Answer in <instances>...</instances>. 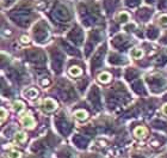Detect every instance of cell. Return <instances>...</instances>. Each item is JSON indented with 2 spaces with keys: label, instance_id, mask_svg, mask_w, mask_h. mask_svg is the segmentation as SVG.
I'll list each match as a JSON object with an SVG mask.
<instances>
[{
  "label": "cell",
  "instance_id": "6da1fadb",
  "mask_svg": "<svg viewBox=\"0 0 167 158\" xmlns=\"http://www.w3.org/2000/svg\"><path fill=\"white\" fill-rule=\"evenodd\" d=\"M20 122H22V125L24 127H27L29 129H32L36 126V121H35L34 116L31 114H29V113H25V114H23L20 116Z\"/></svg>",
  "mask_w": 167,
  "mask_h": 158
},
{
  "label": "cell",
  "instance_id": "7a4b0ae2",
  "mask_svg": "<svg viewBox=\"0 0 167 158\" xmlns=\"http://www.w3.org/2000/svg\"><path fill=\"white\" fill-rule=\"evenodd\" d=\"M134 135L137 139H144L148 135V129L146 128L144 126H139L134 129Z\"/></svg>",
  "mask_w": 167,
  "mask_h": 158
},
{
  "label": "cell",
  "instance_id": "3957f363",
  "mask_svg": "<svg viewBox=\"0 0 167 158\" xmlns=\"http://www.w3.org/2000/svg\"><path fill=\"white\" fill-rule=\"evenodd\" d=\"M44 109L47 112H54L55 109H57V103L53 98H47L44 100Z\"/></svg>",
  "mask_w": 167,
  "mask_h": 158
},
{
  "label": "cell",
  "instance_id": "277c9868",
  "mask_svg": "<svg viewBox=\"0 0 167 158\" xmlns=\"http://www.w3.org/2000/svg\"><path fill=\"white\" fill-rule=\"evenodd\" d=\"M98 80H99L100 83H103V84L110 83V80H111V74L108 73V72H103V73H100V74L98 75Z\"/></svg>",
  "mask_w": 167,
  "mask_h": 158
},
{
  "label": "cell",
  "instance_id": "5b68a950",
  "mask_svg": "<svg viewBox=\"0 0 167 158\" xmlns=\"http://www.w3.org/2000/svg\"><path fill=\"white\" fill-rule=\"evenodd\" d=\"M74 116H75L78 120L84 121V120H87V119H88V113H87L86 110H84V109H79V110L74 112Z\"/></svg>",
  "mask_w": 167,
  "mask_h": 158
},
{
  "label": "cell",
  "instance_id": "8992f818",
  "mask_svg": "<svg viewBox=\"0 0 167 158\" xmlns=\"http://www.w3.org/2000/svg\"><path fill=\"white\" fill-rule=\"evenodd\" d=\"M68 73H69L72 77H78V75H81V68L78 67V66H72L69 70H68Z\"/></svg>",
  "mask_w": 167,
  "mask_h": 158
},
{
  "label": "cell",
  "instance_id": "52a82bcc",
  "mask_svg": "<svg viewBox=\"0 0 167 158\" xmlns=\"http://www.w3.org/2000/svg\"><path fill=\"white\" fill-rule=\"evenodd\" d=\"M27 139H28V137H27V133H24V132H18V133L16 134V140H17L18 143L24 144L27 141Z\"/></svg>",
  "mask_w": 167,
  "mask_h": 158
},
{
  "label": "cell",
  "instance_id": "ba28073f",
  "mask_svg": "<svg viewBox=\"0 0 167 158\" xmlns=\"http://www.w3.org/2000/svg\"><path fill=\"white\" fill-rule=\"evenodd\" d=\"M24 95H27L30 100H34V98H36L37 97V95H38V91L36 90V89H29V90H27L25 92H24Z\"/></svg>",
  "mask_w": 167,
  "mask_h": 158
},
{
  "label": "cell",
  "instance_id": "9c48e42d",
  "mask_svg": "<svg viewBox=\"0 0 167 158\" xmlns=\"http://www.w3.org/2000/svg\"><path fill=\"white\" fill-rule=\"evenodd\" d=\"M130 55L134 57V59H141V57H143V50L142 49H134L131 53H130Z\"/></svg>",
  "mask_w": 167,
  "mask_h": 158
},
{
  "label": "cell",
  "instance_id": "30bf717a",
  "mask_svg": "<svg viewBox=\"0 0 167 158\" xmlns=\"http://www.w3.org/2000/svg\"><path fill=\"white\" fill-rule=\"evenodd\" d=\"M13 108L14 110H22V109H24V103L20 101H17L13 103Z\"/></svg>",
  "mask_w": 167,
  "mask_h": 158
},
{
  "label": "cell",
  "instance_id": "8fae6325",
  "mask_svg": "<svg viewBox=\"0 0 167 158\" xmlns=\"http://www.w3.org/2000/svg\"><path fill=\"white\" fill-rule=\"evenodd\" d=\"M23 153L19 152V151H11L9 153V158H22Z\"/></svg>",
  "mask_w": 167,
  "mask_h": 158
},
{
  "label": "cell",
  "instance_id": "7c38bea8",
  "mask_svg": "<svg viewBox=\"0 0 167 158\" xmlns=\"http://www.w3.org/2000/svg\"><path fill=\"white\" fill-rule=\"evenodd\" d=\"M6 116H7V114H6V110H5L4 108H1V123H4V121H5Z\"/></svg>",
  "mask_w": 167,
  "mask_h": 158
},
{
  "label": "cell",
  "instance_id": "4fadbf2b",
  "mask_svg": "<svg viewBox=\"0 0 167 158\" xmlns=\"http://www.w3.org/2000/svg\"><path fill=\"white\" fill-rule=\"evenodd\" d=\"M22 43H29L30 42V40H29V37L28 36H22Z\"/></svg>",
  "mask_w": 167,
  "mask_h": 158
},
{
  "label": "cell",
  "instance_id": "5bb4252c",
  "mask_svg": "<svg viewBox=\"0 0 167 158\" xmlns=\"http://www.w3.org/2000/svg\"><path fill=\"white\" fill-rule=\"evenodd\" d=\"M162 113L165 115H167V104H165V105L162 107Z\"/></svg>",
  "mask_w": 167,
  "mask_h": 158
}]
</instances>
